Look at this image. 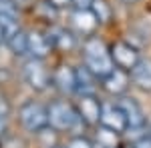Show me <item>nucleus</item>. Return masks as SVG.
I'll list each match as a JSON object with an SVG mask.
<instances>
[{"label":"nucleus","mask_w":151,"mask_h":148,"mask_svg":"<svg viewBox=\"0 0 151 148\" xmlns=\"http://www.w3.org/2000/svg\"><path fill=\"white\" fill-rule=\"evenodd\" d=\"M125 148H133V146H125Z\"/></svg>","instance_id":"393cba45"},{"label":"nucleus","mask_w":151,"mask_h":148,"mask_svg":"<svg viewBox=\"0 0 151 148\" xmlns=\"http://www.w3.org/2000/svg\"><path fill=\"white\" fill-rule=\"evenodd\" d=\"M22 74H24L26 84L36 92L47 90L48 84L52 82V74L48 72L45 60H40V58H28V60L24 62Z\"/></svg>","instance_id":"20e7f679"},{"label":"nucleus","mask_w":151,"mask_h":148,"mask_svg":"<svg viewBox=\"0 0 151 148\" xmlns=\"http://www.w3.org/2000/svg\"><path fill=\"white\" fill-rule=\"evenodd\" d=\"M111 56H113V62H115L117 68H123L127 72H131L133 66L141 60L137 46L127 42V40H117L115 44L111 46Z\"/></svg>","instance_id":"423d86ee"},{"label":"nucleus","mask_w":151,"mask_h":148,"mask_svg":"<svg viewBox=\"0 0 151 148\" xmlns=\"http://www.w3.org/2000/svg\"><path fill=\"white\" fill-rule=\"evenodd\" d=\"M67 148H95V146H93V142L87 140L85 136H75V138H70V140H69Z\"/></svg>","instance_id":"6ab92c4d"},{"label":"nucleus","mask_w":151,"mask_h":148,"mask_svg":"<svg viewBox=\"0 0 151 148\" xmlns=\"http://www.w3.org/2000/svg\"><path fill=\"white\" fill-rule=\"evenodd\" d=\"M123 4H135V2H139V0H121Z\"/></svg>","instance_id":"b1692460"},{"label":"nucleus","mask_w":151,"mask_h":148,"mask_svg":"<svg viewBox=\"0 0 151 148\" xmlns=\"http://www.w3.org/2000/svg\"><path fill=\"white\" fill-rule=\"evenodd\" d=\"M47 36L50 38L52 48H58V50H70V48H75V44H77L75 34L70 30H67V28H60V26L50 28L47 32Z\"/></svg>","instance_id":"ddd939ff"},{"label":"nucleus","mask_w":151,"mask_h":148,"mask_svg":"<svg viewBox=\"0 0 151 148\" xmlns=\"http://www.w3.org/2000/svg\"><path fill=\"white\" fill-rule=\"evenodd\" d=\"M149 134H151V130H149Z\"/></svg>","instance_id":"bb28decb"},{"label":"nucleus","mask_w":151,"mask_h":148,"mask_svg":"<svg viewBox=\"0 0 151 148\" xmlns=\"http://www.w3.org/2000/svg\"><path fill=\"white\" fill-rule=\"evenodd\" d=\"M83 120L79 118L77 108L69 104L67 100H57L48 106V126L57 132H67L75 130Z\"/></svg>","instance_id":"f03ea898"},{"label":"nucleus","mask_w":151,"mask_h":148,"mask_svg":"<svg viewBox=\"0 0 151 148\" xmlns=\"http://www.w3.org/2000/svg\"><path fill=\"white\" fill-rule=\"evenodd\" d=\"M26 36H28V56L45 60L48 56V52L52 50L50 38L38 30H30V32H26Z\"/></svg>","instance_id":"9b49d317"},{"label":"nucleus","mask_w":151,"mask_h":148,"mask_svg":"<svg viewBox=\"0 0 151 148\" xmlns=\"http://www.w3.org/2000/svg\"><path fill=\"white\" fill-rule=\"evenodd\" d=\"M95 142L99 148H119L121 146V134L99 124L97 132H95Z\"/></svg>","instance_id":"dca6fc26"},{"label":"nucleus","mask_w":151,"mask_h":148,"mask_svg":"<svg viewBox=\"0 0 151 148\" xmlns=\"http://www.w3.org/2000/svg\"><path fill=\"white\" fill-rule=\"evenodd\" d=\"M6 122H8V104L4 98H0V134L6 128Z\"/></svg>","instance_id":"aec40b11"},{"label":"nucleus","mask_w":151,"mask_h":148,"mask_svg":"<svg viewBox=\"0 0 151 148\" xmlns=\"http://www.w3.org/2000/svg\"><path fill=\"white\" fill-rule=\"evenodd\" d=\"M48 4L52 6V8H67L70 4V0H47Z\"/></svg>","instance_id":"4be33fe9"},{"label":"nucleus","mask_w":151,"mask_h":148,"mask_svg":"<svg viewBox=\"0 0 151 148\" xmlns=\"http://www.w3.org/2000/svg\"><path fill=\"white\" fill-rule=\"evenodd\" d=\"M52 84L57 86L60 92L69 94V92H75V70L70 66H58L55 72H52Z\"/></svg>","instance_id":"2eb2a0df"},{"label":"nucleus","mask_w":151,"mask_h":148,"mask_svg":"<svg viewBox=\"0 0 151 148\" xmlns=\"http://www.w3.org/2000/svg\"><path fill=\"white\" fill-rule=\"evenodd\" d=\"M6 46L12 50V54L16 56H26L28 54V36L24 30H18L14 36H10L6 40Z\"/></svg>","instance_id":"f3484780"},{"label":"nucleus","mask_w":151,"mask_h":148,"mask_svg":"<svg viewBox=\"0 0 151 148\" xmlns=\"http://www.w3.org/2000/svg\"><path fill=\"white\" fill-rule=\"evenodd\" d=\"M91 12L95 14V18H97V22L99 24H107L111 20V6H109V2L107 0H93L91 2Z\"/></svg>","instance_id":"a211bd4d"},{"label":"nucleus","mask_w":151,"mask_h":148,"mask_svg":"<svg viewBox=\"0 0 151 148\" xmlns=\"http://www.w3.org/2000/svg\"><path fill=\"white\" fill-rule=\"evenodd\" d=\"M129 74H131V82L139 90L151 92V58H141Z\"/></svg>","instance_id":"f8f14e48"},{"label":"nucleus","mask_w":151,"mask_h":148,"mask_svg":"<svg viewBox=\"0 0 151 148\" xmlns=\"http://www.w3.org/2000/svg\"><path fill=\"white\" fill-rule=\"evenodd\" d=\"M77 112L85 124L89 126H99L101 124V112H103V104L97 100L95 94L89 96H79V102H77Z\"/></svg>","instance_id":"0eeeda50"},{"label":"nucleus","mask_w":151,"mask_h":148,"mask_svg":"<svg viewBox=\"0 0 151 148\" xmlns=\"http://www.w3.org/2000/svg\"><path fill=\"white\" fill-rule=\"evenodd\" d=\"M119 106L127 118V130L133 132V138H139L141 134H145V114L141 110L139 102L133 98V96H121Z\"/></svg>","instance_id":"39448f33"},{"label":"nucleus","mask_w":151,"mask_h":148,"mask_svg":"<svg viewBox=\"0 0 151 148\" xmlns=\"http://www.w3.org/2000/svg\"><path fill=\"white\" fill-rule=\"evenodd\" d=\"M99 80L87 66H81V68L75 70V92L79 96H89V94H95L97 92V86H99Z\"/></svg>","instance_id":"9d476101"},{"label":"nucleus","mask_w":151,"mask_h":148,"mask_svg":"<svg viewBox=\"0 0 151 148\" xmlns=\"http://www.w3.org/2000/svg\"><path fill=\"white\" fill-rule=\"evenodd\" d=\"M101 126H107L115 132H127V118L121 110V106L115 102L103 104V112H101Z\"/></svg>","instance_id":"1a4fd4ad"},{"label":"nucleus","mask_w":151,"mask_h":148,"mask_svg":"<svg viewBox=\"0 0 151 148\" xmlns=\"http://www.w3.org/2000/svg\"><path fill=\"white\" fill-rule=\"evenodd\" d=\"M73 24L81 34H91L95 28L99 26L95 14L91 12V8H77L73 12Z\"/></svg>","instance_id":"4468645a"},{"label":"nucleus","mask_w":151,"mask_h":148,"mask_svg":"<svg viewBox=\"0 0 151 148\" xmlns=\"http://www.w3.org/2000/svg\"><path fill=\"white\" fill-rule=\"evenodd\" d=\"M83 60H85V66L91 70L97 78H105L115 68L111 48L97 36H87L85 38V42H83Z\"/></svg>","instance_id":"f257e3e1"},{"label":"nucleus","mask_w":151,"mask_h":148,"mask_svg":"<svg viewBox=\"0 0 151 148\" xmlns=\"http://www.w3.org/2000/svg\"><path fill=\"white\" fill-rule=\"evenodd\" d=\"M52 148H60V146H52Z\"/></svg>","instance_id":"a878e982"},{"label":"nucleus","mask_w":151,"mask_h":148,"mask_svg":"<svg viewBox=\"0 0 151 148\" xmlns=\"http://www.w3.org/2000/svg\"><path fill=\"white\" fill-rule=\"evenodd\" d=\"M133 148H151V134L149 132H145L139 138H135L133 140Z\"/></svg>","instance_id":"412c9836"},{"label":"nucleus","mask_w":151,"mask_h":148,"mask_svg":"<svg viewBox=\"0 0 151 148\" xmlns=\"http://www.w3.org/2000/svg\"><path fill=\"white\" fill-rule=\"evenodd\" d=\"M129 82H131V74L123 68H117V66L111 70L105 78H101L103 88L109 92V94H113V96H123L129 88Z\"/></svg>","instance_id":"6e6552de"},{"label":"nucleus","mask_w":151,"mask_h":148,"mask_svg":"<svg viewBox=\"0 0 151 148\" xmlns=\"http://www.w3.org/2000/svg\"><path fill=\"white\" fill-rule=\"evenodd\" d=\"M18 118H20V124L32 134H40L42 130L48 128V108L35 100H28L20 106Z\"/></svg>","instance_id":"7ed1b4c3"},{"label":"nucleus","mask_w":151,"mask_h":148,"mask_svg":"<svg viewBox=\"0 0 151 148\" xmlns=\"http://www.w3.org/2000/svg\"><path fill=\"white\" fill-rule=\"evenodd\" d=\"M70 2H73V4H75L77 8H89L93 0H70Z\"/></svg>","instance_id":"5701e85b"}]
</instances>
